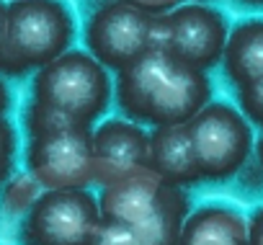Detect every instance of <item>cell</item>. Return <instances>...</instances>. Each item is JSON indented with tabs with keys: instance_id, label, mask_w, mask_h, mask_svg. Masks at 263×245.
Returning a JSON list of instances; mask_svg holds the SVG:
<instances>
[{
	"instance_id": "cell-12",
	"label": "cell",
	"mask_w": 263,
	"mask_h": 245,
	"mask_svg": "<svg viewBox=\"0 0 263 245\" xmlns=\"http://www.w3.org/2000/svg\"><path fill=\"white\" fill-rule=\"evenodd\" d=\"M176 245H250L248 217L224 201L204 204L191 209Z\"/></svg>"
},
{
	"instance_id": "cell-15",
	"label": "cell",
	"mask_w": 263,
	"mask_h": 245,
	"mask_svg": "<svg viewBox=\"0 0 263 245\" xmlns=\"http://www.w3.org/2000/svg\"><path fill=\"white\" fill-rule=\"evenodd\" d=\"M42 194H44V189H42L39 181L26 171V173L13 176V178L6 183V191H3V206H6L8 214H18V217H24V214L39 201Z\"/></svg>"
},
{
	"instance_id": "cell-1",
	"label": "cell",
	"mask_w": 263,
	"mask_h": 245,
	"mask_svg": "<svg viewBox=\"0 0 263 245\" xmlns=\"http://www.w3.org/2000/svg\"><path fill=\"white\" fill-rule=\"evenodd\" d=\"M114 98L121 116L147 129L176 127L212 103L209 72L181 62L173 52L147 49L140 60L116 72Z\"/></svg>"
},
{
	"instance_id": "cell-5",
	"label": "cell",
	"mask_w": 263,
	"mask_h": 245,
	"mask_svg": "<svg viewBox=\"0 0 263 245\" xmlns=\"http://www.w3.org/2000/svg\"><path fill=\"white\" fill-rule=\"evenodd\" d=\"M186 127L194 142L201 181L227 183L237 178V173L253 160L255 132L237 106L227 101H212Z\"/></svg>"
},
{
	"instance_id": "cell-26",
	"label": "cell",
	"mask_w": 263,
	"mask_h": 245,
	"mask_svg": "<svg viewBox=\"0 0 263 245\" xmlns=\"http://www.w3.org/2000/svg\"><path fill=\"white\" fill-rule=\"evenodd\" d=\"M242 3H250V6H263V0H242Z\"/></svg>"
},
{
	"instance_id": "cell-16",
	"label": "cell",
	"mask_w": 263,
	"mask_h": 245,
	"mask_svg": "<svg viewBox=\"0 0 263 245\" xmlns=\"http://www.w3.org/2000/svg\"><path fill=\"white\" fill-rule=\"evenodd\" d=\"M16 153H18V137L16 127L8 119H0V186L13 178L16 168Z\"/></svg>"
},
{
	"instance_id": "cell-21",
	"label": "cell",
	"mask_w": 263,
	"mask_h": 245,
	"mask_svg": "<svg viewBox=\"0 0 263 245\" xmlns=\"http://www.w3.org/2000/svg\"><path fill=\"white\" fill-rule=\"evenodd\" d=\"M237 178H240L242 191H248V194H258V191H263V168L258 165L255 158H253V160L237 173Z\"/></svg>"
},
{
	"instance_id": "cell-8",
	"label": "cell",
	"mask_w": 263,
	"mask_h": 245,
	"mask_svg": "<svg viewBox=\"0 0 263 245\" xmlns=\"http://www.w3.org/2000/svg\"><path fill=\"white\" fill-rule=\"evenodd\" d=\"M93 129H67L44 137H29L26 171L44 191L88 189L96 183L93 168Z\"/></svg>"
},
{
	"instance_id": "cell-18",
	"label": "cell",
	"mask_w": 263,
	"mask_h": 245,
	"mask_svg": "<svg viewBox=\"0 0 263 245\" xmlns=\"http://www.w3.org/2000/svg\"><path fill=\"white\" fill-rule=\"evenodd\" d=\"M93 245H142L135 235H132L126 227L121 224H111V222H103V227L98 230Z\"/></svg>"
},
{
	"instance_id": "cell-14",
	"label": "cell",
	"mask_w": 263,
	"mask_h": 245,
	"mask_svg": "<svg viewBox=\"0 0 263 245\" xmlns=\"http://www.w3.org/2000/svg\"><path fill=\"white\" fill-rule=\"evenodd\" d=\"M24 127H26L29 137H44V135H57V132H67V129H90V127L83 124V121L62 114L60 108L39 103V101H31L26 106Z\"/></svg>"
},
{
	"instance_id": "cell-13",
	"label": "cell",
	"mask_w": 263,
	"mask_h": 245,
	"mask_svg": "<svg viewBox=\"0 0 263 245\" xmlns=\"http://www.w3.org/2000/svg\"><path fill=\"white\" fill-rule=\"evenodd\" d=\"M219 67L235 90L263 78V16L242 18L230 29Z\"/></svg>"
},
{
	"instance_id": "cell-4",
	"label": "cell",
	"mask_w": 263,
	"mask_h": 245,
	"mask_svg": "<svg viewBox=\"0 0 263 245\" xmlns=\"http://www.w3.org/2000/svg\"><path fill=\"white\" fill-rule=\"evenodd\" d=\"M88 49H70L34 72L31 101L60 108L62 114L96 127L114 98V80Z\"/></svg>"
},
{
	"instance_id": "cell-22",
	"label": "cell",
	"mask_w": 263,
	"mask_h": 245,
	"mask_svg": "<svg viewBox=\"0 0 263 245\" xmlns=\"http://www.w3.org/2000/svg\"><path fill=\"white\" fill-rule=\"evenodd\" d=\"M248 242L250 245H263V206H258L248 217Z\"/></svg>"
},
{
	"instance_id": "cell-7",
	"label": "cell",
	"mask_w": 263,
	"mask_h": 245,
	"mask_svg": "<svg viewBox=\"0 0 263 245\" xmlns=\"http://www.w3.org/2000/svg\"><path fill=\"white\" fill-rule=\"evenodd\" d=\"M150 21L153 16L121 0H106L90 11L83 26L85 49L106 70L121 72L150 49Z\"/></svg>"
},
{
	"instance_id": "cell-2",
	"label": "cell",
	"mask_w": 263,
	"mask_h": 245,
	"mask_svg": "<svg viewBox=\"0 0 263 245\" xmlns=\"http://www.w3.org/2000/svg\"><path fill=\"white\" fill-rule=\"evenodd\" d=\"M103 222L121 224L142 245H176L191 214L186 189L165 183L153 168H140L98 194Z\"/></svg>"
},
{
	"instance_id": "cell-24",
	"label": "cell",
	"mask_w": 263,
	"mask_h": 245,
	"mask_svg": "<svg viewBox=\"0 0 263 245\" xmlns=\"http://www.w3.org/2000/svg\"><path fill=\"white\" fill-rule=\"evenodd\" d=\"M6 29H8V3L0 0V49L6 44Z\"/></svg>"
},
{
	"instance_id": "cell-9",
	"label": "cell",
	"mask_w": 263,
	"mask_h": 245,
	"mask_svg": "<svg viewBox=\"0 0 263 245\" xmlns=\"http://www.w3.org/2000/svg\"><path fill=\"white\" fill-rule=\"evenodd\" d=\"M168 18L173 31L171 52L181 62L204 72L222 65L230 39V21L219 8L206 3H183L168 13Z\"/></svg>"
},
{
	"instance_id": "cell-11",
	"label": "cell",
	"mask_w": 263,
	"mask_h": 245,
	"mask_svg": "<svg viewBox=\"0 0 263 245\" xmlns=\"http://www.w3.org/2000/svg\"><path fill=\"white\" fill-rule=\"evenodd\" d=\"M150 168L171 186L191 189L201 183L194 142L186 124L158 127L150 137Z\"/></svg>"
},
{
	"instance_id": "cell-25",
	"label": "cell",
	"mask_w": 263,
	"mask_h": 245,
	"mask_svg": "<svg viewBox=\"0 0 263 245\" xmlns=\"http://www.w3.org/2000/svg\"><path fill=\"white\" fill-rule=\"evenodd\" d=\"M253 158L258 160V165L263 168V132L255 137V153H253Z\"/></svg>"
},
{
	"instance_id": "cell-20",
	"label": "cell",
	"mask_w": 263,
	"mask_h": 245,
	"mask_svg": "<svg viewBox=\"0 0 263 245\" xmlns=\"http://www.w3.org/2000/svg\"><path fill=\"white\" fill-rule=\"evenodd\" d=\"M121 3L137 8V11H142L147 16H168L176 8H181L186 0H121Z\"/></svg>"
},
{
	"instance_id": "cell-10",
	"label": "cell",
	"mask_w": 263,
	"mask_h": 245,
	"mask_svg": "<svg viewBox=\"0 0 263 245\" xmlns=\"http://www.w3.org/2000/svg\"><path fill=\"white\" fill-rule=\"evenodd\" d=\"M150 137L153 129L126 116L98 121L90 132L96 183L103 189L140 168H150Z\"/></svg>"
},
{
	"instance_id": "cell-17",
	"label": "cell",
	"mask_w": 263,
	"mask_h": 245,
	"mask_svg": "<svg viewBox=\"0 0 263 245\" xmlns=\"http://www.w3.org/2000/svg\"><path fill=\"white\" fill-rule=\"evenodd\" d=\"M237 108L253 127L263 132V78L237 90Z\"/></svg>"
},
{
	"instance_id": "cell-19",
	"label": "cell",
	"mask_w": 263,
	"mask_h": 245,
	"mask_svg": "<svg viewBox=\"0 0 263 245\" xmlns=\"http://www.w3.org/2000/svg\"><path fill=\"white\" fill-rule=\"evenodd\" d=\"M171 18L168 16H153L150 21V49H160V52H171Z\"/></svg>"
},
{
	"instance_id": "cell-23",
	"label": "cell",
	"mask_w": 263,
	"mask_h": 245,
	"mask_svg": "<svg viewBox=\"0 0 263 245\" xmlns=\"http://www.w3.org/2000/svg\"><path fill=\"white\" fill-rule=\"evenodd\" d=\"M8 108H11V90H8V83H6V78L0 75V119H6Z\"/></svg>"
},
{
	"instance_id": "cell-3",
	"label": "cell",
	"mask_w": 263,
	"mask_h": 245,
	"mask_svg": "<svg viewBox=\"0 0 263 245\" xmlns=\"http://www.w3.org/2000/svg\"><path fill=\"white\" fill-rule=\"evenodd\" d=\"M75 16L65 0H8L0 75L24 78L72 49Z\"/></svg>"
},
{
	"instance_id": "cell-6",
	"label": "cell",
	"mask_w": 263,
	"mask_h": 245,
	"mask_svg": "<svg viewBox=\"0 0 263 245\" xmlns=\"http://www.w3.org/2000/svg\"><path fill=\"white\" fill-rule=\"evenodd\" d=\"M103 214L98 196L88 189L44 191L21 217V245H93Z\"/></svg>"
}]
</instances>
